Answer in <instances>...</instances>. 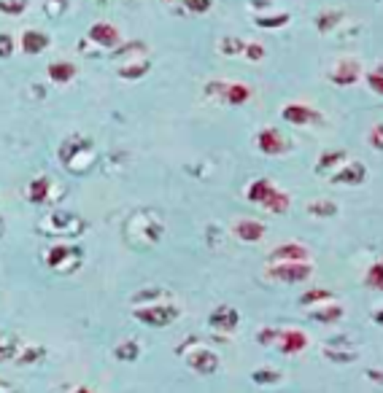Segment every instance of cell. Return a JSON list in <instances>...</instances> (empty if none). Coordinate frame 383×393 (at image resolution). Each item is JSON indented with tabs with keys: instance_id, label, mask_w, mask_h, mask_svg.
Returning a JSON list of instances; mask_svg holds the SVG:
<instances>
[{
	"instance_id": "obj_1",
	"label": "cell",
	"mask_w": 383,
	"mask_h": 393,
	"mask_svg": "<svg viewBox=\"0 0 383 393\" xmlns=\"http://www.w3.org/2000/svg\"><path fill=\"white\" fill-rule=\"evenodd\" d=\"M267 275H270L272 281L281 283H302L313 275V267H310L308 261H281V264H270Z\"/></svg>"
},
{
	"instance_id": "obj_2",
	"label": "cell",
	"mask_w": 383,
	"mask_h": 393,
	"mask_svg": "<svg viewBox=\"0 0 383 393\" xmlns=\"http://www.w3.org/2000/svg\"><path fill=\"white\" fill-rule=\"evenodd\" d=\"M281 116H284V122L295 124V127H308V124H322V113L313 111L310 105H302V103H289L284 111H281Z\"/></svg>"
},
{
	"instance_id": "obj_3",
	"label": "cell",
	"mask_w": 383,
	"mask_h": 393,
	"mask_svg": "<svg viewBox=\"0 0 383 393\" xmlns=\"http://www.w3.org/2000/svg\"><path fill=\"white\" fill-rule=\"evenodd\" d=\"M89 41L95 46H100V49H119L122 36H119V30L111 22H98V25L89 27Z\"/></svg>"
},
{
	"instance_id": "obj_4",
	"label": "cell",
	"mask_w": 383,
	"mask_h": 393,
	"mask_svg": "<svg viewBox=\"0 0 383 393\" xmlns=\"http://www.w3.org/2000/svg\"><path fill=\"white\" fill-rule=\"evenodd\" d=\"M136 318L141 323H148V326H168L178 318V310L168 308V305H157V308H143L136 310Z\"/></svg>"
},
{
	"instance_id": "obj_5",
	"label": "cell",
	"mask_w": 383,
	"mask_h": 393,
	"mask_svg": "<svg viewBox=\"0 0 383 393\" xmlns=\"http://www.w3.org/2000/svg\"><path fill=\"white\" fill-rule=\"evenodd\" d=\"M330 78H332V84H337V86L357 84L359 78H362V65H359L357 60H337V65L330 70Z\"/></svg>"
},
{
	"instance_id": "obj_6",
	"label": "cell",
	"mask_w": 383,
	"mask_h": 393,
	"mask_svg": "<svg viewBox=\"0 0 383 393\" xmlns=\"http://www.w3.org/2000/svg\"><path fill=\"white\" fill-rule=\"evenodd\" d=\"M257 148H260L262 154H267V157H278V154H284L289 143L284 140V135L275 130V127H267V130H262L260 135H257Z\"/></svg>"
},
{
	"instance_id": "obj_7",
	"label": "cell",
	"mask_w": 383,
	"mask_h": 393,
	"mask_svg": "<svg viewBox=\"0 0 383 393\" xmlns=\"http://www.w3.org/2000/svg\"><path fill=\"white\" fill-rule=\"evenodd\" d=\"M308 258H310V251L302 243H284V246L270 251L272 264H281V261H308Z\"/></svg>"
},
{
	"instance_id": "obj_8",
	"label": "cell",
	"mask_w": 383,
	"mask_h": 393,
	"mask_svg": "<svg viewBox=\"0 0 383 393\" xmlns=\"http://www.w3.org/2000/svg\"><path fill=\"white\" fill-rule=\"evenodd\" d=\"M238 310H233V308H216L213 313H210V318H208V323L216 329V332H235L238 329Z\"/></svg>"
},
{
	"instance_id": "obj_9",
	"label": "cell",
	"mask_w": 383,
	"mask_h": 393,
	"mask_svg": "<svg viewBox=\"0 0 383 393\" xmlns=\"http://www.w3.org/2000/svg\"><path fill=\"white\" fill-rule=\"evenodd\" d=\"M367 178V170H364V164L362 162H348L346 167H340V170L332 175V184H351L357 186L362 184Z\"/></svg>"
},
{
	"instance_id": "obj_10",
	"label": "cell",
	"mask_w": 383,
	"mask_h": 393,
	"mask_svg": "<svg viewBox=\"0 0 383 393\" xmlns=\"http://www.w3.org/2000/svg\"><path fill=\"white\" fill-rule=\"evenodd\" d=\"M235 237L238 240H243V243H257V240H262L265 237V224L254 221V219H243V221L235 224Z\"/></svg>"
},
{
	"instance_id": "obj_11",
	"label": "cell",
	"mask_w": 383,
	"mask_h": 393,
	"mask_svg": "<svg viewBox=\"0 0 383 393\" xmlns=\"http://www.w3.org/2000/svg\"><path fill=\"white\" fill-rule=\"evenodd\" d=\"M275 342L281 345V350L284 353H300V350H305V345H308V337L302 332H297V329H289V332H278V340Z\"/></svg>"
},
{
	"instance_id": "obj_12",
	"label": "cell",
	"mask_w": 383,
	"mask_h": 393,
	"mask_svg": "<svg viewBox=\"0 0 383 393\" xmlns=\"http://www.w3.org/2000/svg\"><path fill=\"white\" fill-rule=\"evenodd\" d=\"M189 367L200 372V374H210V372H216L219 367V358L213 356L210 350H195L192 356H189Z\"/></svg>"
},
{
	"instance_id": "obj_13",
	"label": "cell",
	"mask_w": 383,
	"mask_h": 393,
	"mask_svg": "<svg viewBox=\"0 0 383 393\" xmlns=\"http://www.w3.org/2000/svg\"><path fill=\"white\" fill-rule=\"evenodd\" d=\"M46 46H49V36L46 33H38V30H25L22 33V51L25 54H41Z\"/></svg>"
},
{
	"instance_id": "obj_14",
	"label": "cell",
	"mask_w": 383,
	"mask_h": 393,
	"mask_svg": "<svg viewBox=\"0 0 383 393\" xmlns=\"http://www.w3.org/2000/svg\"><path fill=\"white\" fill-rule=\"evenodd\" d=\"M46 73L54 84H68V81H73L76 75V65L73 62H49V68H46Z\"/></svg>"
},
{
	"instance_id": "obj_15",
	"label": "cell",
	"mask_w": 383,
	"mask_h": 393,
	"mask_svg": "<svg viewBox=\"0 0 383 393\" xmlns=\"http://www.w3.org/2000/svg\"><path fill=\"white\" fill-rule=\"evenodd\" d=\"M262 208L275 213V216H284L286 210L292 208V197L286 194V192H281V189H275V192H272V194L262 202Z\"/></svg>"
},
{
	"instance_id": "obj_16",
	"label": "cell",
	"mask_w": 383,
	"mask_h": 393,
	"mask_svg": "<svg viewBox=\"0 0 383 393\" xmlns=\"http://www.w3.org/2000/svg\"><path fill=\"white\" fill-rule=\"evenodd\" d=\"M275 192V186H272V181L270 178H257L254 184L248 186V192H246V197L251 199V202H257V205H262L267 197Z\"/></svg>"
},
{
	"instance_id": "obj_17",
	"label": "cell",
	"mask_w": 383,
	"mask_h": 393,
	"mask_svg": "<svg viewBox=\"0 0 383 393\" xmlns=\"http://www.w3.org/2000/svg\"><path fill=\"white\" fill-rule=\"evenodd\" d=\"M251 100V89L246 84H227V92H224V103L227 105H246Z\"/></svg>"
},
{
	"instance_id": "obj_18",
	"label": "cell",
	"mask_w": 383,
	"mask_h": 393,
	"mask_svg": "<svg viewBox=\"0 0 383 393\" xmlns=\"http://www.w3.org/2000/svg\"><path fill=\"white\" fill-rule=\"evenodd\" d=\"M27 197H30V202L44 205L49 199V178H36L33 184L27 186Z\"/></svg>"
},
{
	"instance_id": "obj_19",
	"label": "cell",
	"mask_w": 383,
	"mask_h": 393,
	"mask_svg": "<svg viewBox=\"0 0 383 393\" xmlns=\"http://www.w3.org/2000/svg\"><path fill=\"white\" fill-rule=\"evenodd\" d=\"M340 162H346V151H327V154H322V159H319V164H316V170L319 172H327V170H337V164Z\"/></svg>"
},
{
	"instance_id": "obj_20",
	"label": "cell",
	"mask_w": 383,
	"mask_h": 393,
	"mask_svg": "<svg viewBox=\"0 0 383 393\" xmlns=\"http://www.w3.org/2000/svg\"><path fill=\"white\" fill-rule=\"evenodd\" d=\"M148 70H151L148 60H138V62H133V65H124V68H119V75L127 78V81H136V78H141V75H146Z\"/></svg>"
},
{
	"instance_id": "obj_21",
	"label": "cell",
	"mask_w": 383,
	"mask_h": 393,
	"mask_svg": "<svg viewBox=\"0 0 383 393\" xmlns=\"http://www.w3.org/2000/svg\"><path fill=\"white\" fill-rule=\"evenodd\" d=\"M308 213L310 216H319V219H330V216L337 213V202H332V199H316V202L308 205Z\"/></svg>"
},
{
	"instance_id": "obj_22",
	"label": "cell",
	"mask_w": 383,
	"mask_h": 393,
	"mask_svg": "<svg viewBox=\"0 0 383 393\" xmlns=\"http://www.w3.org/2000/svg\"><path fill=\"white\" fill-rule=\"evenodd\" d=\"M19 350V340L11 337V334H0V361H9V358L16 356Z\"/></svg>"
},
{
	"instance_id": "obj_23",
	"label": "cell",
	"mask_w": 383,
	"mask_h": 393,
	"mask_svg": "<svg viewBox=\"0 0 383 393\" xmlns=\"http://www.w3.org/2000/svg\"><path fill=\"white\" fill-rule=\"evenodd\" d=\"M313 318L319 320V323H335V320L343 318V308H340V305H327V308L316 310Z\"/></svg>"
},
{
	"instance_id": "obj_24",
	"label": "cell",
	"mask_w": 383,
	"mask_h": 393,
	"mask_svg": "<svg viewBox=\"0 0 383 393\" xmlns=\"http://www.w3.org/2000/svg\"><path fill=\"white\" fill-rule=\"evenodd\" d=\"M364 283L367 288H375V291H383V261H375L367 275H364Z\"/></svg>"
},
{
	"instance_id": "obj_25",
	"label": "cell",
	"mask_w": 383,
	"mask_h": 393,
	"mask_svg": "<svg viewBox=\"0 0 383 393\" xmlns=\"http://www.w3.org/2000/svg\"><path fill=\"white\" fill-rule=\"evenodd\" d=\"M243 49H246V41H240V38H222V43H219V51L227 57L243 54Z\"/></svg>"
},
{
	"instance_id": "obj_26",
	"label": "cell",
	"mask_w": 383,
	"mask_h": 393,
	"mask_svg": "<svg viewBox=\"0 0 383 393\" xmlns=\"http://www.w3.org/2000/svg\"><path fill=\"white\" fill-rule=\"evenodd\" d=\"M289 25V14H270V16H257V27L272 30V27H284Z\"/></svg>"
},
{
	"instance_id": "obj_27",
	"label": "cell",
	"mask_w": 383,
	"mask_h": 393,
	"mask_svg": "<svg viewBox=\"0 0 383 393\" xmlns=\"http://www.w3.org/2000/svg\"><path fill=\"white\" fill-rule=\"evenodd\" d=\"M343 19V11H324L319 14V19H316V27L322 30V33H327V30H332L337 22Z\"/></svg>"
},
{
	"instance_id": "obj_28",
	"label": "cell",
	"mask_w": 383,
	"mask_h": 393,
	"mask_svg": "<svg viewBox=\"0 0 383 393\" xmlns=\"http://www.w3.org/2000/svg\"><path fill=\"white\" fill-rule=\"evenodd\" d=\"M330 299H332V294H330L327 288H310V291L302 294L300 302H302V305H316V302H330Z\"/></svg>"
},
{
	"instance_id": "obj_29",
	"label": "cell",
	"mask_w": 383,
	"mask_h": 393,
	"mask_svg": "<svg viewBox=\"0 0 383 393\" xmlns=\"http://www.w3.org/2000/svg\"><path fill=\"white\" fill-rule=\"evenodd\" d=\"M27 9V0H0V11L9 14V16H16Z\"/></svg>"
},
{
	"instance_id": "obj_30",
	"label": "cell",
	"mask_w": 383,
	"mask_h": 393,
	"mask_svg": "<svg viewBox=\"0 0 383 393\" xmlns=\"http://www.w3.org/2000/svg\"><path fill=\"white\" fill-rule=\"evenodd\" d=\"M71 253H76V251H71V248H65V246H57V248H51L49 251V258H46V261H49V267H57V264L65 261Z\"/></svg>"
},
{
	"instance_id": "obj_31",
	"label": "cell",
	"mask_w": 383,
	"mask_h": 393,
	"mask_svg": "<svg viewBox=\"0 0 383 393\" xmlns=\"http://www.w3.org/2000/svg\"><path fill=\"white\" fill-rule=\"evenodd\" d=\"M186 11L192 14H205L210 11V6H213V0H184Z\"/></svg>"
},
{
	"instance_id": "obj_32",
	"label": "cell",
	"mask_w": 383,
	"mask_h": 393,
	"mask_svg": "<svg viewBox=\"0 0 383 393\" xmlns=\"http://www.w3.org/2000/svg\"><path fill=\"white\" fill-rule=\"evenodd\" d=\"M136 356H138L136 342H127V345H119V347H116V358H127V361H133Z\"/></svg>"
},
{
	"instance_id": "obj_33",
	"label": "cell",
	"mask_w": 383,
	"mask_h": 393,
	"mask_svg": "<svg viewBox=\"0 0 383 393\" xmlns=\"http://www.w3.org/2000/svg\"><path fill=\"white\" fill-rule=\"evenodd\" d=\"M224 92H227V81H210V84L205 86V95H208V98L224 100Z\"/></svg>"
},
{
	"instance_id": "obj_34",
	"label": "cell",
	"mask_w": 383,
	"mask_h": 393,
	"mask_svg": "<svg viewBox=\"0 0 383 393\" xmlns=\"http://www.w3.org/2000/svg\"><path fill=\"white\" fill-rule=\"evenodd\" d=\"M243 54H246L251 62H260L262 57H265V46H260V43H246V49H243Z\"/></svg>"
},
{
	"instance_id": "obj_35",
	"label": "cell",
	"mask_w": 383,
	"mask_h": 393,
	"mask_svg": "<svg viewBox=\"0 0 383 393\" xmlns=\"http://www.w3.org/2000/svg\"><path fill=\"white\" fill-rule=\"evenodd\" d=\"M11 51H14V38L6 36V33H0V60L11 57Z\"/></svg>"
},
{
	"instance_id": "obj_36",
	"label": "cell",
	"mask_w": 383,
	"mask_h": 393,
	"mask_svg": "<svg viewBox=\"0 0 383 393\" xmlns=\"http://www.w3.org/2000/svg\"><path fill=\"white\" fill-rule=\"evenodd\" d=\"M370 143H372V148H378V151H383V122H381V124H375V127H372V132H370Z\"/></svg>"
},
{
	"instance_id": "obj_37",
	"label": "cell",
	"mask_w": 383,
	"mask_h": 393,
	"mask_svg": "<svg viewBox=\"0 0 383 393\" xmlns=\"http://www.w3.org/2000/svg\"><path fill=\"white\" fill-rule=\"evenodd\" d=\"M367 84H370L372 92H378V95H383V75H378V73H367Z\"/></svg>"
},
{
	"instance_id": "obj_38",
	"label": "cell",
	"mask_w": 383,
	"mask_h": 393,
	"mask_svg": "<svg viewBox=\"0 0 383 393\" xmlns=\"http://www.w3.org/2000/svg\"><path fill=\"white\" fill-rule=\"evenodd\" d=\"M272 340H278V332H272V329H265V332L260 334V342L262 345H270Z\"/></svg>"
},
{
	"instance_id": "obj_39",
	"label": "cell",
	"mask_w": 383,
	"mask_h": 393,
	"mask_svg": "<svg viewBox=\"0 0 383 393\" xmlns=\"http://www.w3.org/2000/svg\"><path fill=\"white\" fill-rule=\"evenodd\" d=\"M254 380H278V372H257L254 374Z\"/></svg>"
},
{
	"instance_id": "obj_40",
	"label": "cell",
	"mask_w": 383,
	"mask_h": 393,
	"mask_svg": "<svg viewBox=\"0 0 383 393\" xmlns=\"http://www.w3.org/2000/svg\"><path fill=\"white\" fill-rule=\"evenodd\" d=\"M375 323H381V326H383V310H378V313H375Z\"/></svg>"
},
{
	"instance_id": "obj_41",
	"label": "cell",
	"mask_w": 383,
	"mask_h": 393,
	"mask_svg": "<svg viewBox=\"0 0 383 393\" xmlns=\"http://www.w3.org/2000/svg\"><path fill=\"white\" fill-rule=\"evenodd\" d=\"M372 73H378V75H383V62H381V65H378V68H375V70H372Z\"/></svg>"
},
{
	"instance_id": "obj_42",
	"label": "cell",
	"mask_w": 383,
	"mask_h": 393,
	"mask_svg": "<svg viewBox=\"0 0 383 393\" xmlns=\"http://www.w3.org/2000/svg\"><path fill=\"white\" fill-rule=\"evenodd\" d=\"M76 393H89V391H87V388H81V391H76Z\"/></svg>"
}]
</instances>
